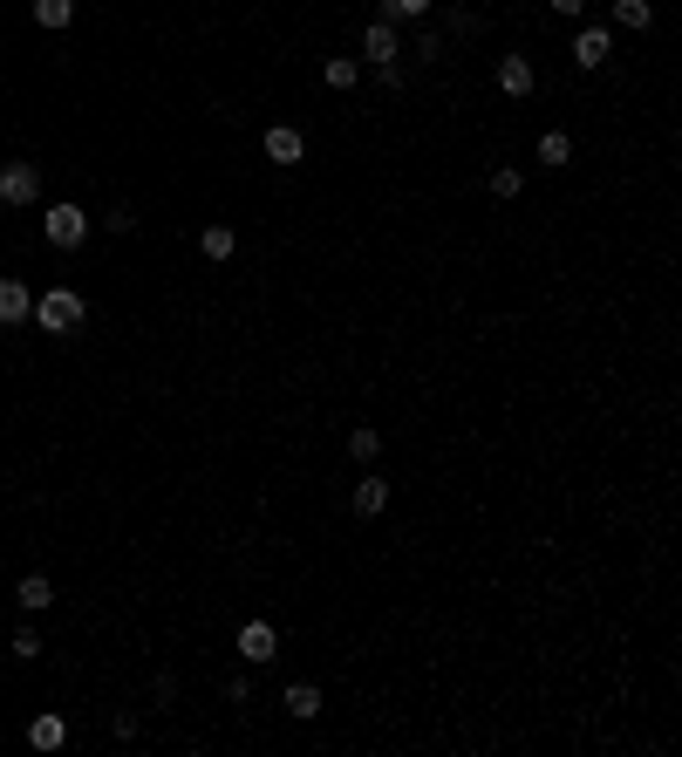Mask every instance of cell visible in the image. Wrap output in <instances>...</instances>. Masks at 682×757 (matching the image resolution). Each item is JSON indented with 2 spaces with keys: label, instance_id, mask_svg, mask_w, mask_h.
<instances>
[{
  "label": "cell",
  "instance_id": "obj_12",
  "mask_svg": "<svg viewBox=\"0 0 682 757\" xmlns=\"http://www.w3.org/2000/svg\"><path fill=\"white\" fill-rule=\"evenodd\" d=\"M287 717H294V723L321 717V689H314V682H287Z\"/></svg>",
  "mask_w": 682,
  "mask_h": 757
},
{
  "label": "cell",
  "instance_id": "obj_2",
  "mask_svg": "<svg viewBox=\"0 0 682 757\" xmlns=\"http://www.w3.org/2000/svg\"><path fill=\"white\" fill-rule=\"evenodd\" d=\"M41 239H48L55 253H76L82 239H89V212H82V205H48V212H41Z\"/></svg>",
  "mask_w": 682,
  "mask_h": 757
},
{
  "label": "cell",
  "instance_id": "obj_18",
  "mask_svg": "<svg viewBox=\"0 0 682 757\" xmlns=\"http://www.w3.org/2000/svg\"><path fill=\"white\" fill-rule=\"evenodd\" d=\"M485 185H492V198H519V191H526V171H519V164H492Z\"/></svg>",
  "mask_w": 682,
  "mask_h": 757
},
{
  "label": "cell",
  "instance_id": "obj_16",
  "mask_svg": "<svg viewBox=\"0 0 682 757\" xmlns=\"http://www.w3.org/2000/svg\"><path fill=\"white\" fill-rule=\"evenodd\" d=\"M648 21H655V0H614V28H635L642 35Z\"/></svg>",
  "mask_w": 682,
  "mask_h": 757
},
{
  "label": "cell",
  "instance_id": "obj_19",
  "mask_svg": "<svg viewBox=\"0 0 682 757\" xmlns=\"http://www.w3.org/2000/svg\"><path fill=\"white\" fill-rule=\"evenodd\" d=\"M35 21L41 28H69L76 21V0H35Z\"/></svg>",
  "mask_w": 682,
  "mask_h": 757
},
{
  "label": "cell",
  "instance_id": "obj_5",
  "mask_svg": "<svg viewBox=\"0 0 682 757\" xmlns=\"http://www.w3.org/2000/svg\"><path fill=\"white\" fill-rule=\"evenodd\" d=\"M0 198H7V205H35L41 198V171L35 164H7V171H0Z\"/></svg>",
  "mask_w": 682,
  "mask_h": 757
},
{
  "label": "cell",
  "instance_id": "obj_3",
  "mask_svg": "<svg viewBox=\"0 0 682 757\" xmlns=\"http://www.w3.org/2000/svg\"><path fill=\"white\" fill-rule=\"evenodd\" d=\"M273 655H280V635H273V621H246V628H239V662L266 669Z\"/></svg>",
  "mask_w": 682,
  "mask_h": 757
},
{
  "label": "cell",
  "instance_id": "obj_9",
  "mask_svg": "<svg viewBox=\"0 0 682 757\" xmlns=\"http://www.w3.org/2000/svg\"><path fill=\"white\" fill-rule=\"evenodd\" d=\"M382 505H389V485H382L376 471H369V478H362V485L348 492V512H355V519H376Z\"/></svg>",
  "mask_w": 682,
  "mask_h": 757
},
{
  "label": "cell",
  "instance_id": "obj_1",
  "mask_svg": "<svg viewBox=\"0 0 682 757\" xmlns=\"http://www.w3.org/2000/svg\"><path fill=\"white\" fill-rule=\"evenodd\" d=\"M82 314H89V307H82V294H76V287H48V294L35 301V314H28V321H35L41 335H76V328H82Z\"/></svg>",
  "mask_w": 682,
  "mask_h": 757
},
{
  "label": "cell",
  "instance_id": "obj_17",
  "mask_svg": "<svg viewBox=\"0 0 682 757\" xmlns=\"http://www.w3.org/2000/svg\"><path fill=\"white\" fill-rule=\"evenodd\" d=\"M321 76H328V89H355L362 62H355V55H328V62H321Z\"/></svg>",
  "mask_w": 682,
  "mask_h": 757
},
{
  "label": "cell",
  "instance_id": "obj_21",
  "mask_svg": "<svg viewBox=\"0 0 682 757\" xmlns=\"http://www.w3.org/2000/svg\"><path fill=\"white\" fill-rule=\"evenodd\" d=\"M348 457H355V464H376V457H382V437H376V430H355V437H348Z\"/></svg>",
  "mask_w": 682,
  "mask_h": 757
},
{
  "label": "cell",
  "instance_id": "obj_15",
  "mask_svg": "<svg viewBox=\"0 0 682 757\" xmlns=\"http://www.w3.org/2000/svg\"><path fill=\"white\" fill-rule=\"evenodd\" d=\"M14 601L28 607V614H41V607L55 601V587H48V573H28V580H21V587H14Z\"/></svg>",
  "mask_w": 682,
  "mask_h": 757
},
{
  "label": "cell",
  "instance_id": "obj_4",
  "mask_svg": "<svg viewBox=\"0 0 682 757\" xmlns=\"http://www.w3.org/2000/svg\"><path fill=\"white\" fill-rule=\"evenodd\" d=\"M260 151H266V164H301V157H307V137L294 130V123H273V130L260 137Z\"/></svg>",
  "mask_w": 682,
  "mask_h": 757
},
{
  "label": "cell",
  "instance_id": "obj_24",
  "mask_svg": "<svg viewBox=\"0 0 682 757\" xmlns=\"http://www.w3.org/2000/svg\"><path fill=\"white\" fill-rule=\"evenodd\" d=\"M376 82L389 89V96H396V89H403V62H382V69H376Z\"/></svg>",
  "mask_w": 682,
  "mask_h": 757
},
{
  "label": "cell",
  "instance_id": "obj_20",
  "mask_svg": "<svg viewBox=\"0 0 682 757\" xmlns=\"http://www.w3.org/2000/svg\"><path fill=\"white\" fill-rule=\"evenodd\" d=\"M376 7H382V21H423L437 0H376Z\"/></svg>",
  "mask_w": 682,
  "mask_h": 757
},
{
  "label": "cell",
  "instance_id": "obj_7",
  "mask_svg": "<svg viewBox=\"0 0 682 757\" xmlns=\"http://www.w3.org/2000/svg\"><path fill=\"white\" fill-rule=\"evenodd\" d=\"M362 55H369L376 69H382V62H396V55H403V41H396V21H382V14H376V21L362 28Z\"/></svg>",
  "mask_w": 682,
  "mask_h": 757
},
{
  "label": "cell",
  "instance_id": "obj_8",
  "mask_svg": "<svg viewBox=\"0 0 682 757\" xmlns=\"http://www.w3.org/2000/svg\"><path fill=\"white\" fill-rule=\"evenodd\" d=\"M35 314V294H28V280H0V328H21Z\"/></svg>",
  "mask_w": 682,
  "mask_h": 757
},
{
  "label": "cell",
  "instance_id": "obj_23",
  "mask_svg": "<svg viewBox=\"0 0 682 757\" xmlns=\"http://www.w3.org/2000/svg\"><path fill=\"white\" fill-rule=\"evenodd\" d=\"M546 7H553L560 21H587V0H546Z\"/></svg>",
  "mask_w": 682,
  "mask_h": 757
},
{
  "label": "cell",
  "instance_id": "obj_22",
  "mask_svg": "<svg viewBox=\"0 0 682 757\" xmlns=\"http://www.w3.org/2000/svg\"><path fill=\"white\" fill-rule=\"evenodd\" d=\"M41 655V642H35V628H21V635H14V662H35Z\"/></svg>",
  "mask_w": 682,
  "mask_h": 757
},
{
  "label": "cell",
  "instance_id": "obj_11",
  "mask_svg": "<svg viewBox=\"0 0 682 757\" xmlns=\"http://www.w3.org/2000/svg\"><path fill=\"white\" fill-rule=\"evenodd\" d=\"M532 62L526 55H505V62H498V89H505V96H532Z\"/></svg>",
  "mask_w": 682,
  "mask_h": 757
},
{
  "label": "cell",
  "instance_id": "obj_13",
  "mask_svg": "<svg viewBox=\"0 0 682 757\" xmlns=\"http://www.w3.org/2000/svg\"><path fill=\"white\" fill-rule=\"evenodd\" d=\"M539 164H546V171H567L573 164V137L567 130H546V137H539Z\"/></svg>",
  "mask_w": 682,
  "mask_h": 757
},
{
  "label": "cell",
  "instance_id": "obj_6",
  "mask_svg": "<svg viewBox=\"0 0 682 757\" xmlns=\"http://www.w3.org/2000/svg\"><path fill=\"white\" fill-rule=\"evenodd\" d=\"M607 55H614V35L594 28V21H580V35H573V62H580V69H601Z\"/></svg>",
  "mask_w": 682,
  "mask_h": 757
},
{
  "label": "cell",
  "instance_id": "obj_10",
  "mask_svg": "<svg viewBox=\"0 0 682 757\" xmlns=\"http://www.w3.org/2000/svg\"><path fill=\"white\" fill-rule=\"evenodd\" d=\"M28 744H35V751H62V744H69V723L55 717V710H41V717L28 723Z\"/></svg>",
  "mask_w": 682,
  "mask_h": 757
},
{
  "label": "cell",
  "instance_id": "obj_14",
  "mask_svg": "<svg viewBox=\"0 0 682 757\" xmlns=\"http://www.w3.org/2000/svg\"><path fill=\"white\" fill-rule=\"evenodd\" d=\"M232 246H239V239H232V226H219V219L198 232V253H205V260H232Z\"/></svg>",
  "mask_w": 682,
  "mask_h": 757
}]
</instances>
